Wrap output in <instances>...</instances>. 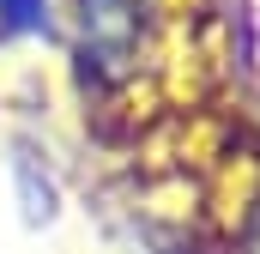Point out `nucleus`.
Wrapping results in <instances>:
<instances>
[{
	"label": "nucleus",
	"instance_id": "obj_1",
	"mask_svg": "<svg viewBox=\"0 0 260 254\" xmlns=\"http://www.w3.org/2000/svg\"><path fill=\"white\" fill-rule=\"evenodd\" d=\"M176 0H61V49L85 97L145 91L176 43Z\"/></svg>",
	"mask_w": 260,
	"mask_h": 254
},
{
	"label": "nucleus",
	"instance_id": "obj_2",
	"mask_svg": "<svg viewBox=\"0 0 260 254\" xmlns=\"http://www.w3.org/2000/svg\"><path fill=\"white\" fill-rule=\"evenodd\" d=\"M0 43H61V0H0Z\"/></svg>",
	"mask_w": 260,
	"mask_h": 254
}]
</instances>
